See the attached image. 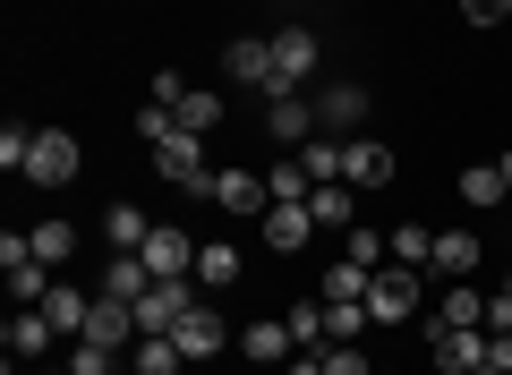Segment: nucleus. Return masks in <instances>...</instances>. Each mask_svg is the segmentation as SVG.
Instances as JSON below:
<instances>
[{"instance_id": "nucleus-23", "label": "nucleus", "mask_w": 512, "mask_h": 375, "mask_svg": "<svg viewBox=\"0 0 512 375\" xmlns=\"http://www.w3.org/2000/svg\"><path fill=\"white\" fill-rule=\"evenodd\" d=\"M43 316H52V333H86V316H94V299H86V290H69V282H52V290H43Z\"/></svg>"}, {"instance_id": "nucleus-29", "label": "nucleus", "mask_w": 512, "mask_h": 375, "mask_svg": "<svg viewBox=\"0 0 512 375\" xmlns=\"http://www.w3.org/2000/svg\"><path fill=\"white\" fill-rule=\"evenodd\" d=\"M299 171H308L316 188H325V179H342V137H308V145H299Z\"/></svg>"}, {"instance_id": "nucleus-33", "label": "nucleus", "mask_w": 512, "mask_h": 375, "mask_svg": "<svg viewBox=\"0 0 512 375\" xmlns=\"http://www.w3.org/2000/svg\"><path fill=\"white\" fill-rule=\"evenodd\" d=\"M120 358H128V350H103V341H69V367H77V375H111Z\"/></svg>"}, {"instance_id": "nucleus-44", "label": "nucleus", "mask_w": 512, "mask_h": 375, "mask_svg": "<svg viewBox=\"0 0 512 375\" xmlns=\"http://www.w3.org/2000/svg\"><path fill=\"white\" fill-rule=\"evenodd\" d=\"M504 299H512V273H504Z\"/></svg>"}, {"instance_id": "nucleus-13", "label": "nucleus", "mask_w": 512, "mask_h": 375, "mask_svg": "<svg viewBox=\"0 0 512 375\" xmlns=\"http://www.w3.org/2000/svg\"><path fill=\"white\" fill-rule=\"evenodd\" d=\"M146 290H154V265H146V256H120V248L103 256V290H94V299H128V307H137Z\"/></svg>"}, {"instance_id": "nucleus-43", "label": "nucleus", "mask_w": 512, "mask_h": 375, "mask_svg": "<svg viewBox=\"0 0 512 375\" xmlns=\"http://www.w3.org/2000/svg\"><path fill=\"white\" fill-rule=\"evenodd\" d=\"M111 375H137V367H128V358H120V367H111Z\"/></svg>"}, {"instance_id": "nucleus-24", "label": "nucleus", "mask_w": 512, "mask_h": 375, "mask_svg": "<svg viewBox=\"0 0 512 375\" xmlns=\"http://www.w3.org/2000/svg\"><path fill=\"white\" fill-rule=\"evenodd\" d=\"M103 239H111V248H120V256H137V248H146V239H154L146 205H111V214H103Z\"/></svg>"}, {"instance_id": "nucleus-18", "label": "nucleus", "mask_w": 512, "mask_h": 375, "mask_svg": "<svg viewBox=\"0 0 512 375\" xmlns=\"http://www.w3.org/2000/svg\"><path fill=\"white\" fill-rule=\"evenodd\" d=\"M128 367H137V375H188V350L171 333H137V341H128Z\"/></svg>"}, {"instance_id": "nucleus-38", "label": "nucleus", "mask_w": 512, "mask_h": 375, "mask_svg": "<svg viewBox=\"0 0 512 375\" xmlns=\"http://www.w3.org/2000/svg\"><path fill=\"white\" fill-rule=\"evenodd\" d=\"M478 375H512V333H487V358H478Z\"/></svg>"}, {"instance_id": "nucleus-3", "label": "nucleus", "mask_w": 512, "mask_h": 375, "mask_svg": "<svg viewBox=\"0 0 512 375\" xmlns=\"http://www.w3.org/2000/svg\"><path fill=\"white\" fill-rule=\"evenodd\" d=\"M367 316H376V324L419 316V265H376V273H367Z\"/></svg>"}, {"instance_id": "nucleus-12", "label": "nucleus", "mask_w": 512, "mask_h": 375, "mask_svg": "<svg viewBox=\"0 0 512 375\" xmlns=\"http://www.w3.org/2000/svg\"><path fill=\"white\" fill-rule=\"evenodd\" d=\"M393 171H402L393 145H376V137H350V145H342V179H350V188H384Z\"/></svg>"}, {"instance_id": "nucleus-34", "label": "nucleus", "mask_w": 512, "mask_h": 375, "mask_svg": "<svg viewBox=\"0 0 512 375\" xmlns=\"http://www.w3.org/2000/svg\"><path fill=\"white\" fill-rule=\"evenodd\" d=\"M26 154H35V128L9 120V128H0V171H18V179H26Z\"/></svg>"}, {"instance_id": "nucleus-36", "label": "nucleus", "mask_w": 512, "mask_h": 375, "mask_svg": "<svg viewBox=\"0 0 512 375\" xmlns=\"http://www.w3.org/2000/svg\"><path fill=\"white\" fill-rule=\"evenodd\" d=\"M291 341L316 350V341H325V307H291Z\"/></svg>"}, {"instance_id": "nucleus-31", "label": "nucleus", "mask_w": 512, "mask_h": 375, "mask_svg": "<svg viewBox=\"0 0 512 375\" xmlns=\"http://www.w3.org/2000/svg\"><path fill=\"white\" fill-rule=\"evenodd\" d=\"M367 273H376V265H350V256H333V265H325V299H367Z\"/></svg>"}, {"instance_id": "nucleus-37", "label": "nucleus", "mask_w": 512, "mask_h": 375, "mask_svg": "<svg viewBox=\"0 0 512 375\" xmlns=\"http://www.w3.org/2000/svg\"><path fill=\"white\" fill-rule=\"evenodd\" d=\"M180 94H188V77H180V69H154V94H146L154 111H180Z\"/></svg>"}, {"instance_id": "nucleus-27", "label": "nucleus", "mask_w": 512, "mask_h": 375, "mask_svg": "<svg viewBox=\"0 0 512 375\" xmlns=\"http://www.w3.org/2000/svg\"><path fill=\"white\" fill-rule=\"evenodd\" d=\"M180 128L214 137V128H222V94H214V86H188V94H180Z\"/></svg>"}, {"instance_id": "nucleus-20", "label": "nucleus", "mask_w": 512, "mask_h": 375, "mask_svg": "<svg viewBox=\"0 0 512 375\" xmlns=\"http://www.w3.org/2000/svg\"><path fill=\"white\" fill-rule=\"evenodd\" d=\"M478 358H487V333H478V324L436 333V367H444V375H478Z\"/></svg>"}, {"instance_id": "nucleus-5", "label": "nucleus", "mask_w": 512, "mask_h": 375, "mask_svg": "<svg viewBox=\"0 0 512 375\" xmlns=\"http://www.w3.org/2000/svg\"><path fill=\"white\" fill-rule=\"evenodd\" d=\"M214 171V162H205V137L197 128H171L163 145H154V179H171V188H188V197H197V179Z\"/></svg>"}, {"instance_id": "nucleus-42", "label": "nucleus", "mask_w": 512, "mask_h": 375, "mask_svg": "<svg viewBox=\"0 0 512 375\" xmlns=\"http://www.w3.org/2000/svg\"><path fill=\"white\" fill-rule=\"evenodd\" d=\"M35 375H77V367H35Z\"/></svg>"}, {"instance_id": "nucleus-14", "label": "nucleus", "mask_w": 512, "mask_h": 375, "mask_svg": "<svg viewBox=\"0 0 512 375\" xmlns=\"http://www.w3.org/2000/svg\"><path fill=\"white\" fill-rule=\"evenodd\" d=\"M308 239H316V214H308V197H299V205H265V248L299 256Z\"/></svg>"}, {"instance_id": "nucleus-25", "label": "nucleus", "mask_w": 512, "mask_h": 375, "mask_svg": "<svg viewBox=\"0 0 512 375\" xmlns=\"http://www.w3.org/2000/svg\"><path fill=\"white\" fill-rule=\"evenodd\" d=\"M239 282V248L231 239H205L197 248V290H231Z\"/></svg>"}, {"instance_id": "nucleus-6", "label": "nucleus", "mask_w": 512, "mask_h": 375, "mask_svg": "<svg viewBox=\"0 0 512 375\" xmlns=\"http://www.w3.org/2000/svg\"><path fill=\"white\" fill-rule=\"evenodd\" d=\"M359 120H367V86L359 77H333V86H316V128H325V137H359Z\"/></svg>"}, {"instance_id": "nucleus-22", "label": "nucleus", "mask_w": 512, "mask_h": 375, "mask_svg": "<svg viewBox=\"0 0 512 375\" xmlns=\"http://www.w3.org/2000/svg\"><path fill=\"white\" fill-rule=\"evenodd\" d=\"M461 324L487 333V290H470V282H453V290H444V307H436V333H461Z\"/></svg>"}, {"instance_id": "nucleus-7", "label": "nucleus", "mask_w": 512, "mask_h": 375, "mask_svg": "<svg viewBox=\"0 0 512 375\" xmlns=\"http://www.w3.org/2000/svg\"><path fill=\"white\" fill-rule=\"evenodd\" d=\"M188 307H205V290H197V273H180V282H154L146 299H137V333H171V324H180Z\"/></svg>"}, {"instance_id": "nucleus-4", "label": "nucleus", "mask_w": 512, "mask_h": 375, "mask_svg": "<svg viewBox=\"0 0 512 375\" xmlns=\"http://www.w3.org/2000/svg\"><path fill=\"white\" fill-rule=\"evenodd\" d=\"M77 162H86V154H77L69 128H35V154H26V188H69Z\"/></svg>"}, {"instance_id": "nucleus-9", "label": "nucleus", "mask_w": 512, "mask_h": 375, "mask_svg": "<svg viewBox=\"0 0 512 375\" xmlns=\"http://www.w3.org/2000/svg\"><path fill=\"white\" fill-rule=\"evenodd\" d=\"M265 137H274L282 154H299L308 137H325V128H316V94H274V103H265Z\"/></svg>"}, {"instance_id": "nucleus-32", "label": "nucleus", "mask_w": 512, "mask_h": 375, "mask_svg": "<svg viewBox=\"0 0 512 375\" xmlns=\"http://www.w3.org/2000/svg\"><path fill=\"white\" fill-rule=\"evenodd\" d=\"M384 248H393V265H427V256H436V239H427L419 222H402V231L384 239Z\"/></svg>"}, {"instance_id": "nucleus-15", "label": "nucleus", "mask_w": 512, "mask_h": 375, "mask_svg": "<svg viewBox=\"0 0 512 375\" xmlns=\"http://www.w3.org/2000/svg\"><path fill=\"white\" fill-rule=\"evenodd\" d=\"M478 231H436V256H427V273H444V282H470L478 273Z\"/></svg>"}, {"instance_id": "nucleus-8", "label": "nucleus", "mask_w": 512, "mask_h": 375, "mask_svg": "<svg viewBox=\"0 0 512 375\" xmlns=\"http://www.w3.org/2000/svg\"><path fill=\"white\" fill-rule=\"evenodd\" d=\"M222 77L274 94V35H231V43H222Z\"/></svg>"}, {"instance_id": "nucleus-1", "label": "nucleus", "mask_w": 512, "mask_h": 375, "mask_svg": "<svg viewBox=\"0 0 512 375\" xmlns=\"http://www.w3.org/2000/svg\"><path fill=\"white\" fill-rule=\"evenodd\" d=\"M197 197H205V205H222V214H265V205H274V188H265L256 171H239V162H222V171H205V179H197Z\"/></svg>"}, {"instance_id": "nucleus-19", "label": "nucleus", "mask_w": 512, "mask_h": 375, "mask_svg": "<svg viewBox=\"0 0 512 375\" xmlns=\"http://www.w3.org/2000/svg\"><path fill=\"white\" fill-rule=\"evenodd\" d=\"M308 214H316V231H359V197H350V179H325V188H308Z\"/></svg>"}, {"instance_id": "nucleus-39", "label": "nucleus", "mask_w": 512, "mask_h": 375, "mask_svg": "<svg viewBox=\"0 0 512 375\" xmlns=\"http://www.w3.org/2000/svg\"><path fill=\"white\" fill-rule=\"evenodd\" d=\"M461 18H470V26H504L512 0H461Z\"/></svg>"}, {"instance_id": "nucleus-35", "label": "nucleus", "mask_w": 512, "mask_h": 375, "mask_svg": "<svg viewBox=\"0 0 512 375\" xmlns=\"http://www.w3.org/2000/svg\"><path fill=\"white\" fill-rule=\"evenodd\" d=\"M325 375H376V367L359 358V341H325Z\"/></svg>"}, {"instance_id": "nucleus-16", "label": "nucleus", "mask_w": 512, "mask_h": 375, "mask_svg": "<svg viewBox=\"0 0 512 375\" xmlns=\"http://www.w3.org/2000/svg\"><path fill=\"white\" fill-rule=\"evenodd\" d=\"M0 341H9V358H43L52 350V316H43V307H9Z\"/></svg>"}, {"instance_id": "nucleus-11", "label": "nucleus", "mask_w": 512, "mask_h": 375, "mask_svg": "<svg viewBox=\"0 0 512 375\" xmlns=\"http://www.w3.org/2000/svg\"><path fill=\"white\" fill-rule=\"evenodd\" d=\"M299 341H291V316H256V324H239V358H256V367H282Z\"/></svg>"}, {"instance_id": "nucleus-17", "label": "nucleus", "mask_w": 512, "mask_h": 375, "mask_svg": "<svg viewBox=\"0 0 512 375\" xmlns=\"http://www.w3.org/2000/svg\"><path fill=\"white\" fill-rule=\"evenodd\" d=\"M171 341L188 350V367H205V358L222 350V316H214V307H188V316L171 324Z\"/></svg>"}, {"instance_id": "nucleus-10", "label": "nucleus", "mask_w": 512, "mask_h": 375, "mask_svg": "<svg viewBox=\"0 0 512 375\" xmlns=\"http://www.w3.org/2000/svg\"><path fill=\"white\" fill-rule=\"evenodd\" d=\"M137 256L154 265V282H180V273H197V239H188L180 222H154V239H146Z\"/></svg>"}, {"instance_id": "nucleus-2", "label": "nucleus", "mask_w": 512, "mask_h": 375, "mask_svg": "<svg viewBox=\"0 0 512 375\" xmlns=\"http://www.w3.org/2000/svg\"><path fill=\"white\" fill-rule=\"evenodd\" d=\"M316 60H325V43H316V26H282V35H274V94H299V86H308V77H316Z\"/></svg>"}, {"instance_id": "nucleus-26", "label": "nucleus", "mask_w": 512, "mask_h": 375, "mask_svg": "<svg viewBox=\"0 0 512 375\" xmlns=\"http://www.w3.org/2000/svg\"><path fill=\"white\" fill-rule=\"evenodd\" d=\"M26 248H35L43 265H69V256H77V222H35V231H26Z\"/></svg>"}, {"instance_id": "nucleus-40", "label": "nucleus", "mask_w": 512, "mask_h": 375, "mask_svg": "<svg viewBox=\"0 0 512 375\" xmlns=\"http://www.w3.org/2000/svg\"><path fill=\"white\" fill-rule=\"evenodd\" d=\"M487 333H512V299L504 290H487Z\"/></svg>"}, {"instance_id": "nucleus-30", "label": "nucleus", "mask_w": 512, "mask_h": 375, "mask_svg": "<svg viewBox=\"0 0 512 375\" xmlns=\"http://www.w3.org/2000/svg\"><path fill=\"white\" fill-rule=\"evenodd\" d=\"M265 188H274V205H299V197H308V188H316V179L299 171V154H282L274 171H265Z\"/></svg>"}, {"instance_id": "nucleus-21", "label": "nucleus", "mask_w": 512, "mask_h": 375, "mask_svg": "<svg viewBox=\"0 0 512 375\" xmlns=\"http://www.w3.org/2000/svg\"><path fill=\"white\" fill-rule=\"evenodd\" d=\"M453 197H461V205H470V214H487V205H504V197H512V188H504V171H495V162H470V171H461V179H453Z\"/></svg>"}, {"instance_id": "nucleus-41", "label": "nucleus", "mask_w": 512, "mask_h": 375, "mask_svg": "<svg viewBox=\"0 0 512 375\" xmlns=\"http://www.w3.org/2000/svg\"><path fill=\"white\" fill-rule=\"evenodd\" d=\"M495 171H504V188H512V154H504V162H495Z\"/></svg>"}, {"instance_id": "nucleus-28", "label": "nucleus", "mask_w": 512, "mask_h": 375, "mask_svg": "<svg viewBox=\"0 0 512 375\" xmlns=\"http://www.w3.org/2000/svg\"><path fill=\"white\" fill-rule=\"evenodd\" d=\"M367 324H376V316H367V299H325V341H359Z\"/></svg>"}, {"instance_id": "nucleus-45", "label": "nucleus", "mask_w": 512, "mask_h": 375, "mask_svg": "<svg viewBox=\"0 0 512 375\" xmlns=\"http://www.w3.org/2000/svg\"><path fill=\"white\" fill-rule=\"evenodd\" d=\"M188 375H197V367H188Z\"/></svg>"}]
</instances>
